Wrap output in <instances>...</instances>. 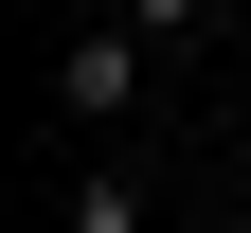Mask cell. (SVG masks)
<instances>
[{
	"label": "cell",
	"instance_id": "1",
	"mask_svg": "<svg viewBox=\"0 0 251 233\" xmlns=\"http://www.w3.org/2000/svg\"><path fill=\"white\" fill-rule=\"evenodd\" d=\"M144 90H162V54L126 36V18H90V36L54 54V126H72V144H126V126H144Z\"/></svg>",
	"mask_w": 251,
	"mask_h": 233
},
{
	"label": "cell",
	"instance_id": "2",
	"mask_svg": "<svg viewBox=\"0 0 251 233\" xmlns=\"http://www.w3.org/2000/svg\"><path fill=\"white\" fill-rule=\"evenodd\" d=\"M162 197H144V144H90L72 161V197H54V233H144Z\"/></svg>",
	"mask_w": 251,
	"mask_h": 233
},
{
	"label": "cell",
	"instance_id": "3",
	"mask_svg": "<svg viewBox=\"0 0 251 233\" xmlns=\"http://www.w3.org/2000/svg\"><path fill=\"white\" fill-rule=\"evenodd\" d=\"M108 18H126V36H144V54H198L215 18H233V0H108Z\"/></svg>",
	"mask_w": 251,
	"mask_h": 233
}]
</instances>
